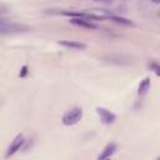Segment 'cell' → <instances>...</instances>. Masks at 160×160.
<instances>
[{"label": "cell", "mask_w": 160, "mask_h": 160, "mask_svg": "<svg viewBox=\"0 0 160 160\" xmlns=\"http://www.w3.org/2000/svg\"><path fill=\"white\" fill-rule=\"evenodd\" d=\"M82 118V109L81 108H72L69 111H66L62 118H61V122L65 126H71L78 124Z\"/></svg>", "instance_id": "cell-1"}, {"label": "cell", "mask_w": 160, "mask_h": 160, "mask_svg": "<svg viewBox=\"0 0 160 160\" xmlns=\"http://www.w3.org/2000/svg\"><path fill=\"white\" fill-rule=\"evenodd\" d=\"M96 114L100 116L101 122L105 124V125L114 124L115 120H116V115L114 112H111L110 110L105 109V108H96Z\"/></svg>", "instance_id": "cell-2"}, {"label": "cell", "mask_w": 160, "mask_h": 160, "mask_svg": "<svg viewBox=\"0 0 160 160\" xmlns=\"http://www.w3.org/2000/svg\"><path fill=\"white\" fill-rule=\"evenodd\" d=\"M24 142H25V138H24V135H22V134H18V135L14 138V140L11 141V144H10V146H9V149H8L6 158L12 156L15 152H18V151L21 149V146L24 145Z\"/></svg>", "instance_id": "cell-3"}, {"label": "cell", "mask_w": 160, "mask_h": 160, "mask_svg": "<svg viewBox=\"0 0 160 160\" xmlns=\"http://www.w3.org/2000/svg\"><path fill=\"white\" fill-rule=\"evenodd\" d=\"M70 24L79 26V28H84V29H90V30H95L98 29V26L90 21V19H85V18H70Z\"/></svg>", "instance_id": "cell-4"}, {"label": "cell", "mask_w": 160, "mask_h": 160, "mask_svg": "<svg viewBox=\"0 0 160 160\" xmlns=\"http://www.w3.org/2000/svg\"><path fill=\"white\" fill-rule=\"evenodd\" d=\"M59 45L68 48V49H74V50H82L86 48V45L84 42L75 41V40H62V41H59Z\"/></svg>", "instance_id": "cell-5"}, {"label": "cell", "mask_w": 160, "mask_h": 160, "mask_svg": "<svg viewBox=\"0 0 160 160\" xmlns=\"http://www.w3.org/2000/svg\"><path fill=\"white\" fill-rule=\"evenodd\" d=\"M115 150H116V144H115V142H109V144L104 148L102 152L98 156V159H100V160H102V159H108V158H110V156L115 152Z\"/></svg>", "instance_id": "cell-6"}, {"label": "cell", "mask_w": 160, "mask_h": 160, "mask_svg": "<svg viewBox=\"0 0 160 160\" xmlns=\"http://www.w3.org/2000/svg\"><path fill=\"white\" fill-rule=\"evenodd\" d=\"M149 90H150V79H149V78H144V79L140 81L139 86H138V94H139L140 96H144V95L148 94Z\"/></svg>", "instance_id": "cell-7"}, {"label": "cell", "mask_w": 160, "mask_h": 160, "mask_svg": "<svg viewBox=\"0 0 160 160\" xmlns=\"http://www.w3.org/2000/svg\"><path fill=\"white\" fill-rule=\"evenodd\" d=\"M108 19L109 20H111V21H114V22H116V24H120V25H125V26H132L134 24L129 20V19H126V18H122V16H116V15H109L108 16Z\"/></svg>", "instance_id": "cell-8"}, {"label": "cell", "mask_w": 160, "mask_h": 160, "mask_svg": "<svg viewBox=\"0 0 160 160\" xmlns=\"http://www.w3.org/2000/svg\"><path fill=\"white\" fill-rule=\"evenodd\" d=\"M149 68H150V70H152L158 76H160V64L152 61V62L149 64Z\"/></svg>", "instance_id": "cell-9"}, {"label": "cell", "mask_w": 160, "mask_h": 160, "mask_svg": "<svg viewBox=\"0 0 160 160\" xmlns=\"http://www.w3.org/2000/svg\"><path fill=\"white\" fill-rule=\"evenodd\" d=\"M26 74H28V66H26V65H24V66L21 68V72H20L19 75H20V78H24Z\"/></svg>", "instance_id": "cell-10"}, {"label": "cell", "mask_w": 160, "mask_h": 160, "mask_svg": "<svg viewBox=\"0 0 160 160\" xmlns=\"http://www.w3.org/2000/svg\"><path fill=\"white\" fill-rule=\"evenodd\" d=\"M152 2H155V4H160V0H151Z\"/></svg>", "instance_id": "cell-11"}, {"label": "cell", "mask_w": 160, "mask_h": 160, "mask_svg": "<svg viewBox=\"0 0 160 160\" xmlns=\"http://www.w3.org/2000/svg\"><path fill=\"white\" fill-rule=\"evenodd\" d=\"M159 15H160V12H159Z\"/></svg>", "instance_id": "cell-12"}]
</instances>
